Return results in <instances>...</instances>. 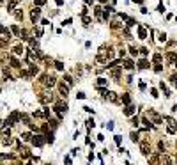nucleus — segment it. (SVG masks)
<instances>
[{
    "label": "nucleus",
    "instance_id": "obj_32",
    "mask_svg": "<svg viewBox=\"0 0 177 165\" xmlns=\"http://www.w3.org/2000/svg\"><path fill=\"white\" fill-rule=\"evenodd\" d=\"M119 62H120V60H112V62H110V64L106 66V68H108V69H113V68H115V66H117Z\"/></svg>",
    "mask_w": 177,
    "mask_h": 165
},
{
    "label": "nucleus",
    "instance_id": "obj_46",
    "mask_svg": "<svg viewBox=\"0 0 177 165\" xmlns=\"http://www.w3.org/2000/svg\"><path fill=\"white\" fill-rule=\"evenodd\" d=\"M101 9H103V7H96V9H94V12H96V16H97V18L101 16Z\"/></svg>",
    "mask_w": 177,
    "mask_h": 165
},
{
    "label": "nucleus",
    "instance_id": "obj_21",
    "mask_svg": "<svg viewBox=\"0 0 177 165\" xmlns=\"http://www.w3.org/2000/svg\"><path fill=\"white\" fill-rule=\"evenodd\" d=\"M161 158H163V163L165 165H172V158L168 154H161Z\"/></svg>",
    "mask_w": 177,
    "mask_h": 165
},
{
    "label": "nucleus",
    "instance_id": "obj_26",
    "mask_svg": "<svg viewBox=\"0 0 177 165\" xmlns=\"http://www.w3.org/2000/svg\"><path fill=\"white\" fill-rule=\"evenodd\" d=\"M34 117H46V112H44V110H35Z\"/></svg>",
    "mask_w": 177,
    "mask_h": 165
},
{
    "label": "nucleus",
    "instance_id": "obj_37",
    "mask_svg": "<svg viewBox=\"0 0 177 165\" xmlns=\"http://www.w3.org/2000/svg\"><path fill=\"white\" fill-rule=\"evenodd\" d=\"M55 68H57V69H59V71H62V69H64V64L57 60V62H55Z\"/></svg>",
    "mask_w": 177,
    "mask_h": 165
},
{
    "label": "nucleus",
    "instance_id": "obj_2",
    "mask_svg": "<svg viewBox=\"0 0 177 165\" xmlns=\"http://www.w3.org/2000/svg\"><path fill=\"white\" fill-rule=\"evenodd\" d=\"M53 110L57 112V115H59V119H62V115H64V114L67 112V105H66V103H57Z\"/></svg>",
    "mask_w": 177,
    "mask_h": 165
},
{
    "label": "nucleus",
    "instance_id": "obj_23",
    "mask_svg": "<svg viewBox=\"0 0 177 165\" xmlns=\"http://www.w3.org/2000/svg\"><path fill=\"white\" fill-rule=\"evenodd\" d=\"M30 75H37V73H39V68H37V66L35 64H30Z\"/></svg>",
    "mask_w": 177,
    "mask_h": 165
},
{
    "label": "nucleus",
    "instance_id": "obj_22",
    "mask_svg": "<svg viewBox=\"0 0 177 165\" xmlns=\"http://www.w3.org/2000/svg\"><path fill=\"white\" fill-rule=\"evenodd\" d=\"M175 60H177V55L174 52H170L168 53V62H172V64H175Z\"/></svg>",
    "mask_w": 177,
    "mask_h": 165
},
{
    "label": "nucleus",
    "instance_id": "obj_8",
    "mask_svg": "<svg viewBox=\"0 0 177 165\" xmlns=\"http://www.w3.org/2000/svg\"><path fill=\"white\" fill-rule=\"evenodd\" d=\"M44 140H46V139H43V135H35L34 139H32V144L37 146V148H41L43 144H44Z\"/></svg>",
    "mask_w": 177,
    "mask_h": 165
},
{
    "label": "nucleus",
    "instance_id": "obj_31",
    "mask_svg": "<svg viewBox=\"0 0 177 165\" xmlns=\"http://www.w3.org/2000/svg\"><path fill=\"white\" fill-rule=\"evenodd\" d=\"M12 52L16 53V55H21V53H23L25 50H23V46H14V50H12Z\"/></svg>",
    "mask_w": 177,
    "mask_h": 165
},
{
    "label": "nucleus",
    "instance_id": "obj_12",
    "mask_svg": "<svg viewBox=\"0 0 177 165\" xmlns=\"http://www.w3.org/2000/svg\"><path fill=\"white\" fill-rule=\"evenodd\" d=\"M147 68H149L147 59H140L138 60V69H147Z\"/></svg>",
    "mask_w": 177,
    "mask_h": 165
},
{
    "label": "nucleus",
    "instance_id": "obj_3",
    "mask_svg": "<svg viewBox=\"0 0 177 165\" xmlns=\"http://www.w3.org/2000/svg\"><path fill=\"white\" fill-rule=\"evenodd\" d=\"M166 121H168V128H166V131H168L170 135L177 133V123L174 121V119H170V117H166Z\"/></svg>",
    "mask_w": 177,
    "mask_h": 165
},
{
    "label": "nucleus",
    "instance_id": "obj_51",
    "mask_svg": "<svg viewBox=\"0 0 177 165\" xmlns=\"http://www.w3.org/2000/svg\"><path fill=\"white\" fill-rule=\"evenodd\" d=\"M170 82L172 83H177V75H172V77H170Z\"/></svg>",
    "mask_w": 177,
    "mask_h": 165
},
{
    "label": "nucleus",
    "instance_id": "obj_38",
    "mask_svg": "<svg viewBox=\"0 0 177 165\" xmlns=\"http://www.w3.org/2000/svg\"><path fill=\"white\" fill-rule=\"evenodd\" d=\"M154 71H156V73H161V71H163V66H161V64H156V66H154Z\"/></svg>",
    "mask_w": 177,
    "mask_h": 165
},
{
    "label": "nucleus",
    "instance_id": "obj_15",
    "mask_svg": "<svg viewBox=\"0 0 177 165\" xmlns=\"http://www.w3.org/2000/svg\"><path fill=\"white\" fill-rule=\"evenodd\" d=\"M120 101H122L124 105H131V96H129V94H122Z\"/></svg>",
    "mask_w": 177,
    "mask_h": 165
},
{
    "label": "nucleus",
    "instance_id": "obj_48",
    "mask_svg": "<svg viewBox=\"0 0 177 165\" xmlns=\"http://www.w3.org/2000/svg\"><path fill=\"white\" fill-rule=\"evenodd\" d=\"M39 101H41V103H46V101H48V98H46L44 94H41V96H39Z\"/></svg>",
    "mask_w": 177,
    "mask_h": 165
},
{
    "label": "nucleus",
    "instance_id": "obj_45",
    "mask_svg": "<svg viewBox=\"0 0 177 165\" xmlns=\"http://www.w3.org/2000/svg\"><path fill=\"white\" fill-rule=\"evenodd\" d=\"M87 128H88V130H90V128H94V121H92V119H88V121H87Z\"/></svg>",
    "mask_w": 177,
    "mask_h": 165
},
{
    "label": "nucleus",
    "instance_id": "obj_50",
    "mask_svg": "<svg viewBox=\"0 0 177 165\" xmlns=\"http://www.w3.org/2000/svg\"><path fill=\"white\" fill-rule=\"evenodd\" d=\"M159 41L165 43V41H166V34H159Z\"/></svg>",
    "mask_w": 177,
    "mask_h": 165
},
{
    "label": "nucleus",
    "instance_id": "obj_44",
    "mask_svg": "<svg viewBox=\"0 0 177 165\" xmlns=\"http://www.w3.org/2000/svg\"><path fill=\"white\" fill-rule=\"evenodd\" d=\"M30 46H32V48L35 50V48L39 46V44H37V41H35V39H30Z\"/></svg>",
    "mask_w": 177,
    "mask_h": 165
},
{
    "label": "nucleus",
    "instance_id": "obj_30",
    "mask_svg": "<svg viewBox=\"0 0 177 165\" xmlns=\"http://www.w3.org/2000/svg\"><path fill=\"white\" fill-rule=\"evenodd\" d=\"M149 160H151V163L156 165V163H158V160H159V154H151V158H149Z\"/></svg>",
    "mask_w": 177,
    "mask_h": 165
},
{
    "label": "nucleus",
    "instance_id": "obj_18",
    "mask_svg": "<svg viewBox=\"0 0 177 165\" xmlns=\"http://www.w3.org/2000/svg\"><path fill=\"white\" fill-rule=\"evenodd\" d=\"M138 35H140V39H145L147 37V30L143 29V27H138Z\"/></svg>",
    "mask_w": 177,
    "mask_h": 165
},
{
    "label": "nucleus",
    "instance_id": "obj_28",
    "mask_svg": "<svg viewBox=\"0 0 177 165\" xmlns=\"http://www.w3.org/2000/svg\"><path fill=\"white\" fill-rule=\"evenodd\" d=\"M64 80H66V83H67L69 87H71V85H73V83H74V80H73V78H71L69 75H64Z\"/></svg>",
    "mask_w": 177,
    "mask_h": 165
},
{
    "label": "nucleus",
    "instance_id": "obj_1",
    "mask_svg": "<svg viewBox=\"0 0 177 165\" xmlns=\"http://www.w3.org/2000/svg\"><path fill=\"white\" fill-rule=\"evenodd\" d=\"M147 117L151 119V121H152L154 124H159L161 121H163V117H161V115H159V114L156 112V110H152V108H151V110L147 112Z\"/></svg>",
    "mask_w": 177,
    "mask_h": 165
},
{
    "label": "nucleus",
    "instance_id": "obj_35",
    "mask_svg": "<svg viewBox=\"0 0 177 165\" xmlns=\"http://www.w3.org/2000/svg\"><path fill=\"white\" fill-rule=\"evenodd\" d=\"M44 137H46V142H50V144L53 142V133H46Z\"/></svg>",
    "mask_w": 177,
    "mask_h": 165
},
{
    "label": "nucleus",
    "instance_id": "obj_24",
    "mask_svg": "<svg viewBox=\"0 0 177 165\" xmlns=\"http://www.w3.org/2000/svg\"><path fill=\"white\" fill-rule=\"evenodd\" d=\"M2 34H4V39H6V37L7 39H11V30H7L6 27H2Z\"/></svg>",
    "mask_w": 177,
    "mask_h": 165
},
{
    "label": "nucleus",
    "instance_id": "obj_33",
    "mask_svg": "<svg viewBox=\"0 0 177 165\" xmlns=\"http://www.w3.org/2000/svg\"><path fill=\"white\" fill-rule=\"evenodd\" d=\"M131 140L138 142V133H136V131H131Z\"/></svg>",
    "mask_w": 177,
    "mask_h": 165
},
{
    "label": "nucleus",
    "instance_id": "obj_53",
    "mask_svg": "<svg viewBox=\"0 0 177 165\" xmlns=\"http://www.w3.org/2000/svg\"><path fill=\"white\" fill-rule=\"evenodd\" d=\"M112 75H113V77H115V78H117L119 75H120V71H119V69H113V73H112Z\"/></svg>",
    "mask_w": 177,
    "mask_h": 165
},
{
    "label": "nucleus",
    "instance_id": "obj_41",
    "mask_svg": "<svg viewBox=\"0 0 177 165\" xmlns=\"http://www.w3.org/2000/svg\"><path fill=\"white\" fill-rule=\"evenodd\" d=\"M88 23H90V18H88L87 14H85V16H83V25H85V27H87Z\"/></svg>",
    "mask_w": 177,
    "mask_h": 165
},
{
    "label": "nucleus",
    "instance_id": "obj_17",
    "mask_svg": "<svg viewBox=\"0 0 177 165\" xmlns=\"http://www.w3.org/2000/svg\"><path fill=\"white\" fill-rule=\"evenodd\" d=\"M16 4H18V0H11V2L7 4V11L12 12V11H14V7H16Z\"/></svg>",
    "mask_w": 177,
    "mask_h": 165
},
{
    "label": "nucleus",
    "instance_id": "obj_29",
    "mask_svg": "<svg viewBox=\"0 0 177 165\" xmlns=\"http://www.w3.org/2000/svg\"><path fill=\"white\" fill-rule=\"evenodd\" d=\"M97 85H99V87H103V85H108V80H106V78H97Z\"/></svg>",
    "mask_w": 177,
    "mask_h": 165
},
{
    "label": "nucleus",
    "instance_id": "obj_52",
    "mask_svg": "<svg viewBox=\"0 0 177 165\" xmlns=\"http://www.w3.org/2000/svg\"><path fill=\"white\" fill-rule=\"evenodd\" d=\"M140 53H142V55H147V53H149V50H147V48H142V50H140Z\"/></svg>",
    "mask_w": 177,
    "mask_h": 165
},
{
    "label": "nucleus",
    "instance_id": "obj_43",
    "mask_svg": "<svg viewBox=\"0 0 177 165\" xmlns=\"http://www.w3.org/2000/svg\"><path fill=\"white\" fill-rule=\"evenodd\" d=\"M135 25H136V21L133 18H129V20H128V27H135Z\"/></svg>",
    "mask_w": 177,
    "mask_h": 165
},
{
    "label": "nucleus",
    "instance_id": "obj_20",
    "mask_svg": "<svg viewBox=\"0 0 177 165\" xmlns=\"http://www.w3.org/2000/svg\"><path fill=\"white\" fill-rule=\"evenodd\" d=\"M159 87H161V91H163V94H165L166 98H170V96H172V94H170V91H168V89L165 87V83H163V82L159 83Z\"/></svg>",
    "mask_w": 177,
    "mask_h": 165
},
{
    "label": "nucleus",
    "instance_id": "obj_9",
    "mask_svg": "<svg viewBox=\"0 0 177 165\" xmlns=\"http://www.w3.org/2000/svg\"><path fill=\"white\" fill-rule=\"evenodd\" d=\"M18 121H21V119H20V114H18V112H12L11 115H9V119H7V123H9V124H16Z\"/></svg>",
    "mask_w": 177,
    "mask_h": 165
},
{
    "label": "nucleus",
    "instance_id": "obj_47",
    "mask_svg": "<svg viewBox=\"0 0 177 165\" xmlns=\"http://www.w3.org/2000/svg\"><path fill=\"white\" fill-rule=\"evenodd\" d=\"M158 148H159V151H161V154H163V151H165V144H163V142H159Z\"/></svg>",
    "mask_w": 177,
    "mask_h": 165
},
{
    "label": "nucleus",
    "instance_id": "obj_7",
    "mask_svg": "<svg viewBox=\"0 0 177 165\" xmlns=\"http://www.w3.org/2000/svg\"><path fill=\"white\" fill-rule=\"evenodd\" d=\"M140 151L142 154H145V156H149V153H151V148H149V142H140Z\"/></svg>",
    "mask_w": 177,
    "mask_h": 165
},
{
    "label": "nucleus",
    "instance_id": "obj_16",
    "mask_svg": "<svg viewBox=\"0 0 177 165\" xmlns=\"http://www.w3.org/2000/svg\"><path fill=\"white\" fill-rule=\"evenodd\" d=\"M151 123H152V121H149L147 117H143V119H142V124H143V128H145V130L152 128V124H151Z\"/></svg>",
    "mask_w": 177,
    "mask_h": 165
},
{
    "label": "nucleus",
    "instance_id": "obj_11",
    "mask_svg": "<svg viewBox=\"0 0 177 165\" xmlns=\"http://www.w3.org/2000/svg\"><path fill=\"white\" fill-rule=\"evenodd\" d=\"M39 14H41V9H32V11H30V18H32L34 23L39 20Z\"/></svg>",
    "mask_w": 177,
    "mask_h": 165
},
{
    "label": "nucleus",
    "instance_id": "obj_54",
    "mask_svg": "<svg viewBox=\"0 0 177 165\" xmlns=\"http://www.w3.org/2000/svg\"><path fill=\"white\" fill-rule=\"evenodd\" d=\"M62 25H71V18H67V20H64V21H62Z\"/></svg>",
    "mask_w": 177,
    "mask_h": 165
},
{
    "label": "nucleus",
    "instance_id": "obj_40",
    "mask_svg": "<svg viewBox=\"0 0 177 165\" xmlns=\"http://www.w3.org/2000/svg\"><path fill=\"white\" fill-rule=\"evenodd\" d=\"M129 53H131V55H135V57H136V53H138V50H136L135 46H129Z\"/></svg>",
    "mask_w": 177,
    "mask_h": 165
},
{
    "label": "nucleus",
    "instance_id": "obj_6",
    "mask_svg": "<svg viewBox=\"0 0 177 165\" xmlns=\"http://www.w3.org/2000/svg\"><path fill=\"white\" fill-rule=\"evenodd\" d=\"M59 92H60V96H67V92H69V85L67 83H64V82H60L59 83Z\"/></svg>",
    "mask_w": 177,
    "mask_h": 165
},
{
    "label": "nucleus",
    "instance_id": "obj_27",
    "mask_svg": "<svg viewBox=\"0 0 177 165\" xmlns=\"http://www.w3.org/2000/svg\"><path fill=\"white\" fill-rule=\"evenodd\" d=\"M34 137L30 135V133H21V140H25V142H29V140H32Z\"/></svg>",
    "mask_w": 177,
    "mask_h": 165
},
{
    "label": "nucleus",
    "instance_id": "obj_4",
    "mask_svg": "<svg viewBox=\"0 0 177 165\" xmlns=\"http://www.w3.org/2000/svg\"><path fill=\"white\" fill-rule=\"evenodd\" d=\"M43 83L44 85H48V87H53L55 85V77H50V75H43Z\"/></svg>",
    "mask_w": 177,
    "mask_h": 165
},
{
    "label": "nucleus",
    "instance_id": "obj_10",
    "mask_svg": "<svg viewBox=\"0 0 177 165\" xmlns=\"http://www.w3.org/2000/svg\"><path fill=\"white\" fill-rule=\"evenodd\" d=\"M135 112H136L135 105H128L126 108H124V115H135Z\"/></svg>",
    "mask_w": 177,
    "mask_h": 165
},
{
    "label": "nucleus",
    "instance_id": "obj_25",
    "mask_svg": "<svg viewBox=\"0 0 177 165\" xmlns=\"http://www.w3.org/2000/svg\"><path fill=\"white\" fill-rule=\"evenodd\" d=\"M161 59H163V57H161V53H154V55H152V60L156 62V64H159V62H161Z\"/></svg>",
    "mask_w": 177,
    "mask_h": 165
},
{
    "label": "nucleus",
    "instance_id": "obj_13",
    "mask_svg": "<svg viewBox=\"0 0 177 165\" xmlns=\"http://www.w3.org/2000/svg\"><path fill=\"white\" fill-rule=\"evenodd\" d=\"M20 119L23 121V124H32L30 123V115L29 114H20Z\"/></svg>",
    "mask_w": 177,
    "mask_h": 165
},
{
    "label": "nucleus",
    "instance_id": "obj_19",
    "mask_svg": "<svg viewBox=\"0 0 177 165\" xmlns=\"http://www.w3.org/2000/svg\"><path fill=\"white\" fill-rule=\"evenodd\" d=\"M9 62H11L12 68H20V66H21V64H20V60H18L16 57H11V59H9Z\"/></svg>",
    "mask_w": 177,
    "mask_h": 165
},
{
    "label": "nucleus",
    "instance_id": "obj_49",
    "mask_svg": "<svg viewBox=\"0 0 177 165\" xmlns=\"http://www.w3.org/2000/svg\"><path fill=\"white\" fill-rule=\"evenodd\" d=\"M151 94H152V98H158V91H156V89H151Z\"/></svg>",
    "mask_w": 177,
    "mask_h": 165
},
{
    "label": "nucleus",
    "instance_id": "obj_39",
    "mask_svg": "<svg viewBox=\"0 0 177 165\" xmlns=\"http://www.w3.org/2000/svg\"><path fill=\"white\" fill-rule=\"evenodd\" d=\"M131 124H133L135 128H138V124H140V121H138L136 117H133V119H131Z\"/></svg>",
    "mask_w": 177,
    "mask_h": 165
},
{
    "label": "nucleus",
    "instance_id": "obj_36",
    "mask_svg": "<svg viewBox=\"0 0 177 165\" xmlns=\"http://www.w3.org/2000/svg\"><path fill=\"white\" fill-rule=\"evenodd\" d=\"M14 16H16V20H23V12H21V11H16V12H14Z\"/></svg>",
    "mask_w": 177,
    "mask_h": 165
},
{
    "label": "nucleus",
    "instance_id": "obj_34",
    "mask_svg": "<svg viewBox=\"0 0 177 165\" xmlns=\"http://www.w3.org/2000/svg\"><path fill=\"white\" fill-rule=\"evenodd\" d=\"M20 153H21V156H23V158H30V153L27 151V149H21Z\"/></svg>",
    "mask_w": 177,
    "mask_h": 165
},
{
    "label": "nucleus",
    "instance_id": "obj_14",
    "mask_svg": "<svg viewBox=\"0 0 177 165\" xmlns=\"http://www.w3.org/2000/svg\"><path fill=\"white\" fill-rule=\"evenodd\" d=\"M124 68H126V69H133V68H135V62L131 59H126L124 60Z\"/></svg>",
    "mask_w": 177,
    "mask_h": 165
},
{
    "label": "nucleus",
    "instance_id": "obj_42",
    "mask_svg": "<svg viewBox=\"0 0 177 165\" xmlns=\"http://www.w3.org/2000/svg\"><path fill=\"white\" fill-rule=\"evenodd\" d=\"M158 11L159 12H165V6H163V2H159V4H158Z\"/></svg>",
    "mask_w": 177,
    "mask_h": 165
},
{
    "label": "nucleus",
    "instance_id": "obj_55",
    "mask_svg": "<svg viewBox=\"0 0 177 165\" xmlns=\"http://www.w3.org/2000/svg\"><path fill=\"white\" fill-rule=\"evenodd\" d=\"M76 96H78V100H83V98H85V94H83V92H78Z\"/></svg>",
    "mask_w": 177,
    "mask_h": 165
},
{
    "label": "nucleus",
    "instance_id": "obj_5",
    "mask_svg": "<svg viewBox=\"0 0 177 165\" xmlns=\"http://www.w3.org/2000/svg\"><path fill=\"white\" fill-rule=\"evenodd\" d=\"M103 96H105L108 101H112V103H117V101H119L117 94H115V92H112V91H105V94H103Z\"/></svg>",
    "mask_w": 177,
    "mask_h": 165
}]
</instances>
